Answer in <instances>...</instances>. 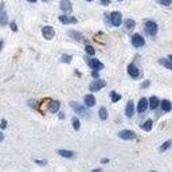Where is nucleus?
I'll use <instances>...</instances> for the list:
<instances>
[{"instance_id": "obj_1", "label": "nucleus", "mask_w": 172, "mask_h": 172, "mask_svg": "<svg viewBox=\"0 0 172 172\" xmlns=\"http://www.w3.org/2000/svg\"><path fill=\"white\" fill-rule=\"evenodd\" d=\"M70 106L74 109V112L75 113H78V114H81V116H90V113H89V110H86V108H83L82 105H79L78 102H74V101H71L70 102Z\"/></svg>"}, {"instance_id": "obj_2", "label": "nucleus", "mask_w": 172, "mask_h": 172, "mask_svg": "<svg viewBox=\"0 0 172 172\" xmlns=\"http://www.w3.org/2000/svg\"><path fill=\"white\" fill-rule=\"evenodd\" d=\"M145 32L149 34V35H156L157 34V24L155 22H147L145 23Z\"/></svg>"}, {"instance_id": "obj_3", "label": "nucleus", "mask_w": 172, "mask_h": 172, "mask_svg": "<svg viewBox=\"0 0 172 172\" xmlns=\"http://www.w3.org/2000/svg\"><path fill=\"white\" fill-rule=\"evenodd\" d=\"M105 81H102V79H98V78H96V81L94 82H91L90 83V86H89V89H90L91 91H98V90H101L104 86H105Z\"/></svg>"}, {"instance_id": "obj_4", "label": "nucleus", "mask_w": 172, "mask_h": 172, "mask_svg": "<svg viewBox=\"0 0 172 172\" xmlns=\"http://www.w3.org/2000/svg\"><path fill=\"white\" fill-rule=\"evenodd\" d=\"M42 35H43V38L46 39H53L54 35H55V31H54L53 27H50V26H44L43 28H42Z\"/></svg>"}, {"instance_id": "obj_5", "label": "nucleus", "mask_w": 172, "mask_h": 172, "mask_svg": "<svg viewBox=\"0 0 172 172\" xmlns=\"http://www.w3.org/2000/svg\"><path fill=\"white\" fill-rule=\"evenodd\" d=\"M110 22L113 26H121L123 24V15L120 12H113L110 15Z\"/></svg>"}, {"instance_id": "obj_6", "label": "nucleus", "mask_w": 172, "mask_h": 172, "mask_svg": "<svg viewBox=\"0 0 172 172\" xmlns=\"http://www.w3.org/2000/svg\"><path fill=\"white\" fill-rule=\"evenodd\" d=\"M132 44H133L134 47H143L144 44H145V41H144V38L140 34H134V35L132 36Z\"/></svg>"}, {"instance_id": "obj_7", "label": "nucleus", "mask_w": 172, "mask_h": 172, "mask_svg": "<svg viewBox=\"0 0 172 172\" xmlns=\"http://www.w3.org/2000/svg\"><path fill=\"white\" fill-rule=\"evenodd\" d=\"M8 23V16H7V11H6V7L4 4L0 6V24L1 26H6Z\"/></svg>"}, {"instance_id": "obj_8", "label": "nucleus", "mask_w": 172, "mask_h": 172, "mask_svg": "<svg viewBox=\"0 0 172 172\" xmlns=\"http://www.w3.org/2000/svg\"><path fill=\"white\" fill-rule=\"evenodd\" d=\"M118 136L121 137L123 140H133V139H136V134L132 131H123L118 133Z\"/></svg>"}, {"instance_id": "obj_9", "label": "nucleus", "mask_w": 172, "mask_h": 172, "mask_svg": "<svg viewBox=\"0 0 172 172\" xmlns=\"http://www.w3.org/2000/svg\"><path fill=\"white\" fill-rule=\"evenodd\" d=\"M88 63L93 70H101L102 67H104V65H102L98 59H88Z\"/></svg>"}, {"instance_id": "obj_10", "label": "nucleus", "mask_w": 172, "mask_h": 172, "mask_svg": "<svg viewBox=\"0 0 172 172\" xmlns=\"http://www.w3.org/2000/svg\"><path fill=\"white\" fill-rule=\"evenodd\" d=\"M147 109H148V99L141 98L140 101H139V105H137V112H139V113H144Z\"/></svg>"}, {"instance_id": "obj_11", "label": "nucleus", "mask_w": 172, "mask_h": 172, "mask_svg": "<svg viewBox=\"0 0 172 172\" xmlns=\"http://www.w3.org/2000/svg\"><path fill=\"white\" fill-rule=\"evenodd\" d=\"M59 20H61L63 24L77 23V19L75 18H73V16H67V15H61V16H59Z\"/></svg>"}, {"instance_id": "obj_12", "label": "nucleus", "mask_w": 172, "mask_h": 172, "mask_svg": "<svg viewBox=\"0 0 172 172\" xmlns=\"http://www.w3.org/2000/svg\"><path fill=\"white\" fill-rule=\"evenodd\" d=\"M59 7H61V9L65 11V12H70L71 9H73V6H71L70 0H62L61 4H59Z\"/></svg>"}, {"instance_id": "obj_13", "label": "nucleus", "mask_w": 172, "mask_h": 172, "mask_svg": "<svg viewBox=\"0 0 172 172\" xmlns=\"http://www.w3.org/2000/svg\"><path fill=\"white\" fill-rule=\"evenodd\" d=\"M134 113V105L132 101H128V104H126V109H125V114L126 117H132Z\"/></svg>"}, {"instance_id": "obj_14", "label": "nucleus", "mask_w": 172, "mask_h": 172, "mask_svg": "<svg viewBox=\"0 0 172 172\" xmlns=\"http://www.w3.org/2000/svg\"><path fill=\"white\" fill-rule=\"evenodd\" d=\"M128 73H129V75H132L133 78H137V77H139V70H137V67L134 66L133 63H131L128 66Z\"/></svg>"}, {"instance_id": "obj_15", "label": "nucleus", "mask_w": 172, "mask_h": 172, "mask_svg": "<svg viewBox=\"0 0 172 172\" xmlns=\"http://www.w3.org/2000/svg\"><path fill=\"white\" fill-rule=\"evenodd\" d=\"M85 104H86V106H94L96 105V98H94V96H91V94H86V96H85Z\"/></svg>"}, {"instance_id": "obj_16", "label": "nucleus", "mask_w": 172, "mask_h": 172, "mask_svg": "<svg viewBox=\"0 0 172 172\" xmlns=\"http://www.w3.org/2000/svg\"><path fill=\"white\" fill-rule=\"evenodd\" d=\"M159 104H160V101L157 99V97H151L148 101V108L151 109H156L159 106Z\"/></svg>"}, {"instance_id": "obj_17", "label": "nucleus", "mask_w": 172, "mask_h": 172, "mask_svg": "<svg viewBox=\"0 0 172 172\" xmlns=\"http://www.w3.org/2000/svg\"><path fill=\"white\" fill-rule=\"evenodd\" d=\"M58 153L61 155V156H63V157H74V153L71 151H66V149H59Z\"/></svg>"}, {"instance_id": "obj_18", "label": "nucleus", "mask_w": 172, "mask_h": 172, "mask_svg": "<svg viewBox=\"0 0 172 172\" xmlns=\"http://www.w3.org/2000/svg\"><path fill=\"white\" fill-rule=\"evenodd\" d=\"M59 106H61L59 101H54V102H51V105H50V112H51V113H57V112L59 110Z\"/></svg>"}, {"instance_id": "obj_19", "label": "nucleus", "mask_w": 172, "mask_h": 172, "mask_svg": "<svg viewBox=\"0 0 172 172\" xmlns=\"http://www.w3.org/2000/svg\"><path fill=\"white\" fill-rule=\"evenodd\" d=\"M161 108H163L164 112H169V110H171V108H172L171 102H169L168 99H164V101H161Z\"/></svg>"}, {"instance_id": "obj_20", "label": "nucleus", "mask_w": 172, "mask_h": 172, "mask_svg": "<svg viewBox=\"0 0 172 172\" xmlns=\"http://www.w3.org/2000/svg\"><path fill=\"white\" fill-rule=\"evenodd\" d=\"M69 35L73 39H75V41H82V35L78 31H73V30H71V31H69Z\"/></svg>"}, {"instance_id": "obj_21", "label": "nucleus", "mask_w": 172, "mask_h": 172, "mask_svg": "<svg viewBox=\"0 0 172 172\" xmlns=\"http://www.w3.org/2000/svg\"><path fill=\"white\" fill-rule=\"evenodd\" d=\"M99 118L102 120V121H105L106 118H108V110H106V108H99Z\"/></svg>"}, {"instance_id": "obj_22", "label": "nucleus", "mask_w": 172, "mask_h": 172, "mask_svg": "<svg viewBox=\"0 0 172 172\" xmlns=\"http://www.w3.org/2000/svg\"><path fill=\"white\" fill-rule=\"evenodd\" d=\"M159 63L163 65V66H165L167 69H172V63H171V61H169V59L161 58V59H159Z\"/></svg>"}, {"instance_id": "obj_23", "label": "nucleus", "mask_w": 172, "mask_h": 172, "mask_svg": "<svg viewBox=\"0 0 172 172\" xmlns=\"http://www.w3.org/2000/svg\"><path fill=\"white\" fill-rule=\"evenodd\" d=\"M152 128V120H147L145 123L143 124V129L144 131H151Z\"/></svg>"}, {"instance_id": "obj_24", "label": "nucleus", "mask_w": 172, "mask_h": 172, "mask_svg": "<svg viewBox=\"0 0 172 172\" xmlns=\"http://www.w3.org/2000/svg\"><path fill=\"white\" fill-rule=\"evenodd\" d=\"M125 27H126V30H132L134 27V22L132 20V19H126V20H125Z\"/></svg>"}, {"instance_id": "obj_25", "label": "nucleus", "mask_w": 172, "mask_h": 172, "mask_svg": "<svg viewBox=\"0 0 172 172\" xmlns=\"http://www.w3.org/2000/svg\"><path fill=\"white\" fill-rule=\"evenodd\" d=\"M61 61L65 62V63H70V62H71V57H70V55H67V54H65V55H62Z\"/></svg>"}, {"instance_id": "obj_26", "label": "nucleus", "mask_w": 172, "mask_h": 172, "mask_svg": "<svg viewBox=\"0 0 172 172\" xmlns=\"http://www.w3.org/2000/svg\"><path fill=\"white\" fill-rule=\"evenodd\" d=\"M110 96H112V101H113V102H117L120 98H121V96H120V94H117V93H114V91H112Z\"/></svg>"}, {"instance_id": "obj_27", "label": "nucleus", "mask_w": 172, "mask_h": 172, "mask_svg": "<svg viewBox=\"0 0 172 172\" xmlns=\"http://www.w3.org/2000/svg\"><path fill=\"white\" fill-rule=\"evenodd\" d=\"M85 50H86V53H88L89 55H94V54H96V51H94V49L91 46H86Z\"/></svg>"}, {"instance_id": "obj_28", "label": "nucleus", "mask_w": 172, "mask_h": 172, "mask_svg": "<svg viewBox=\"0 0 172 172\" xmlns=\"http://www.w3.org/2000/svg\"><path fill=\"white\" fill-rule=\"evenodd\" d=\"M169 147H171V141H167V143H164L163 144V145H161V148H160V151L161 152H164V151H167V149H168L169 148Z\"/></svg>"}, {"instance_id": "obj_29", "label": "nucleus", "mask_w": 172, "mask_h": 172, "mask_svg": "<svg viewBox=\"0 0 172 172\" xmlns=\"http://www.w3.org/2000/svg\"><path fill=\"white\" fill-rule=\"evenodd\" d=\"M73 126H74V129H75V131H77V129H79L81 124H79V120H78V118H75V120L73 121Z\"/></svg>"}, {"instance_id": "obj_30", "label": "nucleus", "mask_w": 172, "mask_h": 172, "mask_svg": "<svg viewBox=\"0 0 172 172\" xmlns=\"http://www.w3.org/2000/svg\"><path fill=\"white\" fill-rule=\"evenodd\" d=\"M156 1L160 4H164V6H169L171 4V1H168V0H156Z\"/></svg>"}, {"instance_id": "obj_31", "label": "nucleus", "mask_w": 172, "mask_h": 172, "mask_svg": "<svg viewBox=\"0 0 172 172\" xmlns=\"http://www.w3.org/2000/svg\"><path fill=\"white\" fill-rule=\"evenodd\" d=\"M101 4L102 6H109L110 4V0H101Z\"/></svg>"}, {"instance_id": "obj_32", "label": "nucleus", "mask_w": 172, "mask_h": 172, "mask_svg": "<svg viewBox=\"0 0 172 172\" xmlns=\"http://www.w3.org/2000/svg\"><path fill=\"white\" fill-rule=\"evenodd\" d=\"M91 75H93L94 78H98V70H93V73H91Z\"/></svg>"}, {"instance_id": "obj_33", "label": "nucleus", "mask_w": 172, "mask_h": 172, "mask_svg": "<svg viewBox=\"0 0 172 172\" xmlns=\"http://www.w3.org/2000/svg\"><path fill=\"white\" fill-rule=\"evenodd\" d=\"M6 125H7V121H6V120H3V121H1V129L6 128Z\"/></svg>"}, {"instance_id": "obj_34", "label": "nucleus", "mask_w": 172, "mask_h": 172, "mask_svg": "<svg viewBox=\"0 0 172 172\" xmlns=\"http://www.w3.org/2000/svg\"><path fill=\"white\" fill-rule=\"evenodd\" d=\"M108 161H109V159H102V160H101V163H102V164H106V163H108Z\"/></svg>"}, {"instance_id": "obj_35", "label": "nucleus", "mask_w": 172, "mask_h": 172, "mask_svg": "<svg viewBox=\"0 0 172 172\" xmlns=\"http://www.w3.org/2000/svg\"><path fill=\"white\" fill-rule=\"evenodd\" d=\"M11 27H12V30H14V31H16V24H15V23H11Z\"/></svg>"}, {"instance_id": "obj_36", "label": "nucleus", "mask_w": 172, "mask_h": 172, "mask_svg": "<svg viewBox=\"0 0 172 172\" xmlns=\"http://www.w3.org/2000/svg\"><path fill=\"white\" fill-rule=\"evenodd\" d=\"M3 140H4V134L0 132V141H3Z\"/></svg>"}, {"instance_id": "obj_37", "label": "nucleus", "mask_w": 172, "mask_h": 172, "mask_svg": "<svg viewBox=\"0 0 172 172\" xmlns=\"http://www.w3.org/2000/svg\"><path fill=\"white\" fill-rule=\"evenodd\" d=\"M148 83H149V81H145V82L143 83V88H147V86H148Z\"/></svg>"}, {"instance_id": "obj_38", "label": "nucleus", "mask_w": 172, "mask_h": 172, "mask_svg": "<svg viewBox=\"0 0 172 172\" xmlns=\"http://www.w3.org/2000/svg\"><path fill=\"white\" fill-rule=\"evenodd\" d=\"M27 1H30V3H36L38 0H27Z\"/></svg>"}, {"instance_id": "obj_39", "label": "nucleus", "mask_w": 172, "mask_h": 172, "mask_svg": "<svg viewBox=\"0 0 172 172\" xmlns=\"http://www.w3.org/2000/svg\"><path fill=\"white\" fill-rule=\"evenodd\" d=\"M1 49H3V42L0 41V50H1Z\"/></svg>"}, {"instance_id": "obj_40", "label": "nucleus", "mask_w": 172, "mask_h": 172, "mask_svg": "<svg viewBox=\"0 0 172 172\" xmlns=\"http://www.w3.org/2000/svg\"><path fill=\"white\" fill-rule=\"evenodd\" d=\"M88 1H91V0H88Z\"/></svg>"}, {"instance_id": "obj_41", "label": "nucleus", "mask_w": 172, "mask_h": 172, "mask_svg": "<svg viewBox=\"0 0 172 172\" xmlns=\"http://www.w3.org/2000/svg\"><path fill=\"white\" fill-rule=\"evenodd\" d=\"M118 1H121V0H118Z\"/></svg>"}]
</instances>
